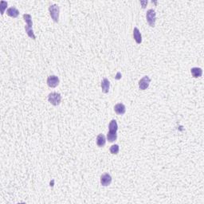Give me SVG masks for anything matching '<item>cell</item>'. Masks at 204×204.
<instances>
[{
  "instance_id": "6da1fadb",
  "label": "cell",
  "mask_w": 204,
  "mask_h": 204,
  "mask_svg": "<svg viewBox=\"0 0 204 204\" xmlns=\"http://www.w3.org/2000/svg\"><path fill=\"white\" fill-rule=\"evenodd\" d=\"M23 19L26 23V25L25 26V30L26 32V34H27V35L30 39L35 40L36 36H35L34 30H33V23H32L31 15L29 14H23Z\"/></svg>"
},
{
  "instance_id": "7a4b0ae2",
  "label": "cell",
  "mask_w": 204,
  "mask_h": 204,
  "mask_svg": "<svg viewBox=\"0 0 204 204\" xmlns=\"http://www.w3.org/2000/svg\"><path fill=\"white\" fill-rule=\"evenodd\" d=\"M49 11L51 18L54 20V23H58L59 22V12H60V8L57 4L51 5L49 7Z\"/></svg>"
},
{
  "instance_id": "3957f363",
  "label": "cell",
  "mask_w": 204,
  "mask_h": 204,
  "mask_svg": "<svg viewBox=\"0 0 204 204\" xmlns=\"http://www.w3.org/2000/svg\"><path fill=\"white\" fill-rule=\"evenodd\" d=\"M48 100L50 102V104L54 105V106H57L60 104L61 100V96L60 93H56V92H54V93H51L49 94L48 96Z\"/></svg>"
},
{
  "instance_id": "277c9868",
  "label": "cell",
  "mask_w": 204,
  "mask_h": 204,
  "mask_svg": "<svg viewBox=\"0 0 204 204\" xmlns=\"http://www.w3.org/2000/svg\"><path fill=\"white\" fill-rule=\"evenodd\" d=\"M146 19L151 27H154L156 20V13L153 9H149L146 14Z\"/></svg>"
},
{
  "instance_id": "5b68a950",
  "label": "cell",
  "mask_w": 204,
  "mask_h": 204,
  "mask_svg": "<svg viewBox=\"0 0 204 204\" xmlns=\"http://www.w3.org/2000/svg\"><path fill=\"white\" fill-rule=\"evenodd\" d=\"M151 79L148 76H144L143 78H141L139 82V88L141 90H145L149 87Z\"/></svg>"
},
{
  "instance_id": "8992f818",
  "label": "cell",
  "mask_w": 204,
  "mask_h": 204,
  "mask_svg": "<svg viewBox=\"0 0 204 204\" xmlns=\"http://www.w3.org/2000/svg\"><path fill=\"white\" fill-rule=\"evenodd\" d=\"M46 82H47V85L49 87L55 88L59 85V78L58 77L55 76V75H51L50 77H48Z\"/></svg>"
},
{
  "instance_id": "52a82bcc",
  "label": "cell",
  "mask_w": 204,
  "mask_h": 204,
  "mask_svg": "<svg viewBox=\"0 0 204 204\" xmlns=\"http://www.w3.org/2000/svg\"><path fill=\"white\" fill-rule=\"evenodd\" d=\"M112 183V176L108 173H104L100 176V184L104 187L109 186Z\"/></svg>"
},
{
  "instance_id": "ba28073f",
  "label": "cell",
  "mask_w": 204,
  "mask_h": 204,
  "mask_svg": "<svg viewBox=\"0 0 204 204\" xmlns=\"http://www.w3.org/2000/svg\"><path fill=\"white\" fill-rule=\"evenodd\" d=\"M114 111L116 113L117 115H124L126 112V108H125V105L122 103H119V104H116L115 106H114Z\"/></svg>"
},
{
  "instance_id": "9c48e42d",
  "label": "cell",
  "mask_w": 204,
  "mask_h": 204,
  "mask_svg": "<svg viewBox=\"0 0 204 204\" xmlns=\"http://www.w3.org/2000/svg\"><path fill=\"white\" fill-rule=\"evenodd\" d=\"M109 133L111 134H117L118 125L116 120H112L109 125Z\"/></svg>"
},
{
  "instance_id": "30bf717a",
  "label": "cell",
  "mask_w": 204,
  "mask_h": 204,
  "mask_svg": "<svg viewBox=\"0 0 204 204\" xmlns=\"http://www.w3.org/2000/svg\"><path fill=\"white\" fill-rule=\"evenodd\" d=\"M100 86H101V89L103 93H108L109 91V88H110V82H109V81L107 78H104L101 81Z\"/></svg>"
},
{
  "instance_id": "8fae6325",
  "label": "cell",
  "mask_w": 204,
  "mask_h": 204,
  "mask_svg": "<svg viewBox=\"0 0 204 204\" xmlns=\"http://www.w3.org/2000/svg\"><path fill=\"white\" fill-rule=\"evenodd\" d=\"M133 38L137 44H141L142 42V36H141L140 29L137 27H135L133 29Z\"/></svg>"
},
{
  "instance_id": "7c38bea8",
  "label": "cell",
  "mask_w": 204,
  "mask_h": 204,
  "mask_svg": "<svg viewBox=\"0 0 204 204\" xmlns=\"http://www.w3.org/2000/svg\"><path fill=\"white\" fill-rule=\"evenodd\" d=\"M7 15L10 16V17H11V18H17L19 14V11H18V10L16 8V7H10L9 9H7Z\"/></svg>"
},
{
  "instance_id": "4fadbf2b",
  "label": "cell",
  "mask_w": 204,
  "mask_h": 204,
  "mask_svg": "<svg viewBox=\"0 0 204 204\" xmlns=\"http://www.w3.org/2000/svg\"><path fill=\"white\" fill-rule=\"evenodd\" d=\"M106 143V137L103 134H99L97 137V144L99 147H103Z\"/></svg>"
},
{
  "instance_id": "5bb4252c",
  "label": "cell",
  "mask_w": 204,
  "mask_h": 204,
  "mask_svg": "<svg viewBox=\"0 0 204 204\" xmlns=\"http://www.w3.org/2000/svg\"><path fill=\"white\" fill-rule=\"evenodd\" d=\"M190 73L195 78L200 77L202 75V70L201 68H198V67H194V68L190 69Z\"/></svg>"
},
{
  "instance_id": "9a60e30c",
  "label": "cell",
  "mask_w": 204,
  "mask_h": 204,
  "mask_svg": "<svg viewBox=\"0 0 204 204\" xmlns=\"http://www.w3.org/2000/svg\"><path fill=\"white\" fill-rule=\"evenodd\" d=\"M117 139V134H111L109 133L107 134V140L109 141V142H114V141H116Z\"/></svg>"
},
{
  "instance_id": "2e32d148",
  "label": "cell",
  "mask_w": 204,
  "mask_h": 204,
  "mask_svg": "<svg viewBox=\"0 0 204 204\" xmlns=\"http://www.w3.org/2000/svg\"><path fill=\"white\" fill-rule=\"evenodd\" d=\"M119 151H120V147L117 144H114L110 147V152L113 155H117Z\"/></svg>"
},
{
  "instance_id": "e0dca14e",
  "label": "cell",
  "mask_w": 204,
  "mask_h": 204,
  "mask_svg": "<svg viewBox=\"0 0 204 204\" xmlns=\"http://www.w3.org/2000/svg\"><path fill=\"white\" fill-rule=\"evenodd\" d=\"M0 4H1V14H4V11H5V9H6V7H7V2H4V1H1V2H0Z\"/></svg>"
},
{
  "instance_id": "ac0fdd59",
  "label": "cell",
  "mask_w": 204,
  "mask_h": 204,
  "mask_svg": "<svg viewBox=\"0 0 204 204\" xmlns=\"http://www.w3.org/2000/svg\"><path fill=\"white\" fill-rule=\"evenodd\" d=\"M141 4L143 5V8H145V5L147 4V1H144V2H143V1H141Z\"/></svg>"
}]
</instances>
